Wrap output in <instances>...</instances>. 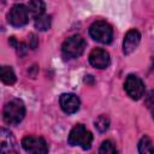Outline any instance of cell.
<instances>
[{"instance_id":"7c38bea8","label":"cell","mask_w":154,"mask_h":154,"mask_svg":"<svg viewBox=\"0 0 154 154\" xmlns=\"http://www.w3.org/2000/svg\"><path fill=\"white\" fill-rule=\"evenodd\" d=\"M28 12L29 14H31L34 18L41 16L45 13V10H46V5L42 0H31L28 5Z\"/></svg>"},{"instance_id":"52a82bcc","label":"cell","mask_w":154,"mask_h":154,"mask_svg":"<svg viewBox=\"0 0 154 154\" xmlns=\"http://www.w3.org/2000/svg\"><path fill=\"white\" fill-rule=\"evenodd\" d=\"M7 20L13 26H23V25H25L28 23V20H29V12H28L26 6H24L22 4L14 5L10 10V12L7 14Z\"/></svg>"},{"instance_id":"8fae6325","label":"cell","mask_w":154,"mask_h":154,"mask_svg":"<svg viewBox=\"0 0 154 154\" xmlns=\"http://www.w3.org/2000/svg\"><path fill=\"white\" fill-rule=\"evenodd\" d=\"M140 41H141V34L138 32V30L130 29L125 34V37L123 41V53L126 55L132 53L140 45Z\"/></svg>"},{"instance_id":"3957f363","label":"cell","mask_w":154,"mask_h":154,"mask_svg":"<svg viewBox=\"0 0 154 154\" xmlns=\"http://www.w3.org/2000/svg\"><path fill=\"white\" fill-rule=\"evenodd\" d=\"M85 48V41L81 35H73L69 38H66L61 46V53L65 59H73L84 52Z\"/></svg>"},{"instance_id":"e0dca14e","label":"cell","mask_w":154,"mask_h":154,"mask_svg":"<svg viewBox=\"0 0 154 154\" xmlns=\"http://www.w3.org/2000/svg\"><path fill=\"white\" fill-rule=\"evenodd\" d=\"M99 152L101 154H114V153H117V148H116V146H114V143L112 141L107 140V141L102 142V144L100 146Z\"/></svg>"},{"instance_id":"ba28073f","label":"cell","mask_w":154,"mask_h":154,"mask_svg":"<svg viewBox=\"0 0 154 154\" xmlns=\"http://www.w3.org/2000/svg\"><path fill=\"white\" fill-rule=\"evenodd\" d=\"M89 63L96 69H106L111 63L109 53L102 48H95L89 54Z\"/></svg>"},{"instance_id":"2e32d148","label":"cell","mask_w":154,"mask_h":154,"mask_svg":"<svg viewBox=\"0 0 154 154\" xmlns=\"http://www.w3.org/2000/svg\"><path fill=\"white\" fill-rule=\"evenodd\" d=\"M138 152L141 154L144 153H153V144L152 140L148 136H143L138 142Z\"/></svg>"},{"instance_id":"9a60e30c","label":"cell","mask_w":154,"mask_h":154,"mask_svg":"<svg viewBox=\"0 0 154 154\" xmlns=\"http://www.w3.org/2000/svg\"><path fill=\"white\" fill-rule=\"evenodd\" d=\"M94 125L99 132H105L109 128V118L105 114H101L95 119Z\"/></svg>"},{"instance_id":"4fadbf2b","label":"cell","mask_w":154,"mask_h":154,"mask_svg":"<svg viewBox=\"0 0 154 154\" xmlns=\"http://www.w3.org/2000/svg\"><path fill=\"white\" fill-rule=\"evenodd\" d=\"M0 79L5 84H13L16 82V75L11 66L0 65Z\"/></svg>"},{"instance_id":"9c48e42d","label":"cell","mask_w":154,"mask_h":154,"mask_svg":"<svg viewBox=\"0 0 154 154\" xmlns=\"http://www.w3.org/2000/svg\"><path fill=\"white\" fill-rule=\"evenodd\" d=\"M59 103L61 109L67 113V114H72L76 113L79 109V99L77 97V95L72 94V93H65L61 94L59 97Z\"/></svg>"},{"instance_id":"5bb4252c","label":"cell","mask_w":154,"mask_h":154,"mask_svg":"<svg viewBox=\"0 0 154 154\" xmlns=\"http://www.w3.org/2000/svg\"><path fill=\"white\" fill-rule=\"evenodd\" d=\"M35 28L40 31H46L51 28V17L47 14H41L35 18Z\"/></svg>"},{"instance_id":"ac0fdd59","label":"cell","mask_w":154,"mask_h":154,"mask_svg":"<svg viewBox=\"0 0 154 154\" xmlns=\"http://www.w3.org/2000/svg\"><path fill=\"white\" fill-rule=\"evenodd\" d=\"M29 46L31 49H35L37 46V40H36V36L34 34H30V45Z\"/></svg>"},{"instance_id":"7a4b0ae2","label":"cell","mask_w":154,"mask_h":154,"mask_svg":"<svg viewBox=\"0 0 154 154\" xmlns=\"http://www.w3.org/2000/svg\"><path fill=\"white\" fill-rule=\"evenodd\" d=\"M91 142H93L91 132L89 130H87L85 126L82 124L75 125L67 137V143L70 146H79L84 150H87L91 147Z\"/></svg>"},{"instance_id":"8992f818","label":"cell","mask_w":154,"mask_h":154,"mask_svg":"<svg viewBox=\"0 0 154 154\" xmlns=\"http://www.w3.org/2000/svg\"><path fill=\"white\" fill-rule=\"evenodd\" d=\"M22 147L28 153L34 154H46L48 152V146L42 137L25 136L22 140Z\"/></svg>"},{"instance_id":"6da1fadb","label":"cell","mask_w":154,"mask_h":154,"mask_svg":"<svg viewBox=\"0 0 154 154\" xmlns=\"http://www.w3.org/2000/svg\"><path fill=\"white\" fill-rule=\"evenodd\" d=\"M25 116V105L20 99H12L10 100L2 112L4 122L8 125H17L19 124Z\"/></svg>"},{"instance_id":"30bf717a","label":"cell","mask_w":154,"mask_h":154,"mask_svg":"<svg viewBox=\"0 0 154 154\" xmlns=\"http://www.w3.org/2000/svg\"><path fill=\"white\" fill-rule=\"evenodd\" d=\"M0 152L1 153L17 152L16 138H14L13 134L5 128H0Z\"/></svg>"},{"instance_id":"277c9868","label":"cell","mask_w":154,"mask_h":154,"mask_svg":"<svg viewBox=\"0 0 154 154\" xmlns=\"http://www.w3.org/2000/svg\"><path fill=\"white\" fill-rule=\"evenodd\" d=\"M89 34L93 40L100 43H109L113 37V29L107 22L97 20L90 25Z\"/></svg>"},{"instance_id":"5b68a950","label":"cell","mask_w":154,"mask_h":154,"mask_svg":"<svg viewBox=\"0 0 154 154\" xmlns=\"http://www.w3.org/2000/svg\"><path fill=\"white\" fill-rule=\"evenodd\" d=\"M124 89L126 94L132 100H140L144 94V83L142 79L135 75H129L124 83Z\"/></svg>"}]
</instances>
